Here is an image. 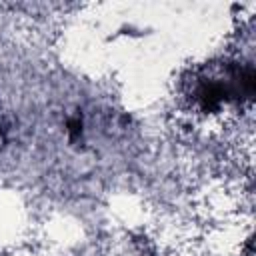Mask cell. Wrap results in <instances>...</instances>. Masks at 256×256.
I'll return each mask as SVG.
<instances>
[{
  "label": "cell",
  "instance_id": "obj_1",
  "mask_svg": "<svg viewBox=\"0 0 256 256\" xmlns=\"http://www.w3.org/2000/svg\"><path fill=\"white\" fill-rule=\"evenodd\" d=\"M256 92V72L250 62L224 60L194 68L182 80V96L194 112L218 114L228 104L252 100Z\"/></svg>",
  "mask_w": 256,
  "mask_h": 256
}]
</instances>
